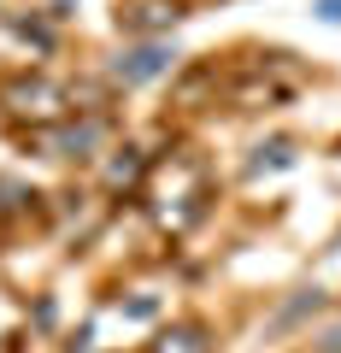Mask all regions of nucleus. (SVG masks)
<instances>
[{
	"instance_id": "1",
	"label": "nucleus",
	"mask_w": 341,
	"mask_h": 353,
	"mask_svg": "<svg viewBox=\"0 0 341 353\" xmlns=\"http://www.w3.org/2000/svg\"><path fill=\"white\" fill-rule=\"evenodd\" d=\"M206 201H212V171L194 148H171L165 159L147 165L141 176V206H147L153 230L159 236H183L206 218Z\"/></svg>"
},
{
	"instance_id": "2",
	"label": "nucleus",
	"mask_w": 341,
	"mask_h": 353,
	"mask_svg": "<svg viewBox=\"0 0 341 353\" xmlns=\"http://www.w3.org/2000/svg\"><path fill=\"white\" fill-rule=\"evenodd\" d=\"M106 94L89 83H53V77H6L0 83V112L18 118V124H30V136H41V130L53 124H71V112H101Z\"/></svg>"
},
{
	"instance_id": "3",
	"label": "nucleus",
	"mask_w": 341,
	"mask_h": 353,
	"mask_svg": "<svg viewBox=\"0 0 341 353\" xmlns=\"http://www.w3.org/2000/svg\"><path fill=\"white\" fill-rule=\"evenodd\" d=\"M306 88V71L289 59V53H259V59H247L236 71V83H229V101L241 106V112H265V106H282L294 101Z\"/></svg>"
},
{
	"instance_id": "4",
	"label": "nucleus",
	"mask_w": 341,
	"mask_h": 353,
	"mask_svg": "<svg viewBox=\"0 0 341 353\" xmlns=\"http://www.w3.org/2000/svg\"><path fill=\"white\" fill-rule=\"evenodd\" d=\"M41 141H48L59 159H94V148L106 141V112H83V124H59Z\"/></svg>"
},
{
	"instance_id": "5",
	"label": "nucleus",
	"mask_w": 341,
	"mask_h": 353,
	"mask_svg": "<svg viewBox=\"0 0 341 353\" xmlns=\"http://www.w3.org/2000/svg\"><path fill=\"white\" fill-rule=\"evenodd\" d=\"M147 353H212V336H206V324H165L147 341Z\"/></svg>"
},
{
	"instance_id": "6",
	"label": "nucleus",
	"mask_w": 341,
	"mask_h": 353,
	"mask_svg": "<svg viewBox=\"0 0 341 353\" xmlns=\"http://www.w3.org/2000/svg\"><path fill=\"white\" fill-rule=\"evenodd\" d=\"M118 24H130V30H159V24H177V0H130L124 12H118Z\"/></svg>"
},
{
	"instance_id": "7",
	"label": "nucleus",
	"mask_w": 341,
	"mask_h": 353,
	"mask_svg": "<svg viewBox=\"0 0 341 353\" xmlns=\"http://www.w3.org/2000/svg\"><path fill=\"white\" fill-rule=\"evenodd\" d=\"M165 65H171V53L147 41V48H130L124 59H118V77H124V83H141V77H159Z\"/></svg>"
},
{
	"instance_id": "8",
	"label": "nucleus",
	"mask_w": 341,
	"mask_h": 353,
	"mask_svg": "<svg viewBox=\"0 0 341 353\" xmlns=\"http://www.w3.org/2000/svg\"><path fill=\"white\" fill-rule=\"evenodd\" d=\"M106 183H112V189L141 183V153H136V148H118V159H112V171H106Z\"/></svg>"
}]
</instances>
